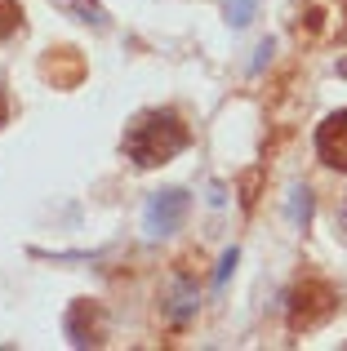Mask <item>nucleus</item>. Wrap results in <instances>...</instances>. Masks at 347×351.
<instances>
[{"instance_id": "obj_1", "label": "nucleus", "mask_w": 347, "mask_h": 351, "mask_svg": "<svg viewBox=\"0 0 347 351\" xmlns=\"http://www.w3.org/2000/svg\"><path fill=\"white\" fill-rule=\"evenodd\" d=\"M191 147V129L182 125L178 112L169 107H156V112H143L130 120L125 129V156H130L139 169H156V165H169L178 152Z\"/></svg>"}, {"instance_id": "obj_2", "label": "nucleus", "mask_w": 347, "mask_h": 351, "mask_svg": "<svg viewBox=\"0 0 347 351\" xmlns=\"http://www.w3.org/2000/svg\"><path fill=\"white\" fill-rule=\"evenodd\" d=\"M182 218H187V191H178V187L156 191V196H147V205H143V232L152 240L174 236L182 227Z\"/></svg>"}, {"instance_id": "obj_3", "label": "nucleus", "mask_w": 347, "mask_h": 351, "mask_svg": "<svg viewBox=\"0 0 347 351\" xmlns=\"http://www.w3.org/2000/svg\"><path fill=\"white\" fill-rule=\"evenodd\" d=\"M334 289L325 280H303L294 289V298H289V329H312V325H321L325 316L334 311Z\"/></svg>"}, {"instance_id": "obj_4", "label": "nucleus", "mask_w": 347, "mask_h": 351, "mask_svg": "<svg viewBox=\"0 0 347 351\" xmlns=\"http://www.w3.org/2000/svg\"><path fill=\"white\" fill-rule=\"evenodd\" d=\"M62 329H67L71 347H98L107 338V316H103V307H98L94 298H76Z\"/></svg>"}, {"instance_id": "obj_5", "label": "nucleus", "mask_w": 347, "mask_h": 351, "mask_svg": "<svg viewBox=\"0 0 347 351\" xmlns=\"http://www.w3.org/2000/svg\"><path fill=\"white\" fill-rule=\"evenodd\" d=\"M316 156H321L330 169L347 173V107L321 120V129H316Z\"/></svg>"}, {"instance_id": "obj_6", "label": "nucleus", "mask_w": 347, "mask_h": 351, "mask_svg": "<svg viewBox=\"0 0 347 351\" xmlns=\"http://www.w3.org/2000/svg\"><path fill=\"white\" fill-rule=\"evenodd\" d=\"M196 307H200V293H196V280L191 276H174L169 280V289H165V298H160V311H165V320L169 325H187L191 316H196Z\"/></svg>"}, {"instance_id": "obj_7", "label": "nucleus", "mask_w": 347, "mask_h": 351, "mask_svg": "<svg viewBox=\"0 0 347 351\" xmlns=\"http://www.w3.org/2000/svg\"><path fill=\"white\" fill-rule=\"evenodd\" d=\"M40 76L53 80V89H76L80 80H85V58H80L76 49H67V45H58V49L45 53Z\"/></svg>"}, {"instance_id": "obj_8", "label": "nucleus", "mask_w": 347, "mask_h": 351, "mask_svg": "<svg viewBox=\"0 0 347 351\" xmlns=\"http://www.w3.org/2000/svg\"><path fill=\"white\" fill-rule=\"evenodd\" d=\"M67 14H76L80 23H94V27H107V9L94 5V0H58Z\"/></svg>"}, {"instance_id": "obj_9", "label": "nucleus", "mask_w": 347, "mask_h": 351, "mask_svg": "<svg viewBox=\"0 0 347 351\" xmlns=\"http://www.w3.org/2000/svg\"><path fill=\"white\" fill-rule=\"evenodd\" d=\"M254 14H259V0H223V18L232 27H250Z\"/></svg>"}, {"instance_id": "obj_10", "label": "nucleus", "mask_w": 347, "mask_h": 351, "mask_svg": "<svg viewBox=\"0 0 347 351\" xmlns=\"http://www.w3.org/2000/svg\"><path fill=\"white\" fill-rule=\"evenodd\" d=\"M307 218H312V191H307V187H294V191H289V223H294V227H307Z\"/></svg>"}, {"instance_id": "obj_11", "label": "nucleus", "mask_w": 347, "mask_h": 351, "mask_svg": "<svg viewBox=\"0 0 347 351\" xmlns=\"http://www.w3.org/2000/svg\"><path fill=\"white\" fill-rule=\"evenodd\" d=\"M14 32H23V5L18 0H0V40H9Z\"/></svg>"}, {"instance_id": "obj_12", "label": "nucleus", "mask_w": 347, "mask_h": 351, "mask_svg": "<svg viewBox=\"0 0 347 351\" xmlns=\"http://www.w3.org/2000/svg\"><path fill=\"white\" fill-rule=\"evenodd\" d=\"M232 267H236V249H227V254H223V263H218V271H214V285H218V289L227 285V276H232Z\"/></svg>"}, {"instance_id": "obj_13", "label": "nucleus", "mask_w": 347, "mask_h": 351, "mask_svg": "<svg viewBox=\"0 0 347 351\" xmlns=\"http://www.w3.org/2000/svg\"><path fill=\"white\" fill-rule=\"evenodd\" d=\"M267 58H272V40H263V45H259V58H254L250 71H263V62H267Z\"/></svg>"}, {"instance_id": "obj_14", "label": "nucleus", "mask_w": 347, "mask_h": 351, "mask_svg": "<svg viewBox=\"0 0 347 351\" xmlns=\"http://www.w3.org/2000/svg\"><path fill=\"white\" fill-rule=\"evenodd\" d=\"M0 125H9V94L0 89Z\"/></svg>"}]
</instances>
